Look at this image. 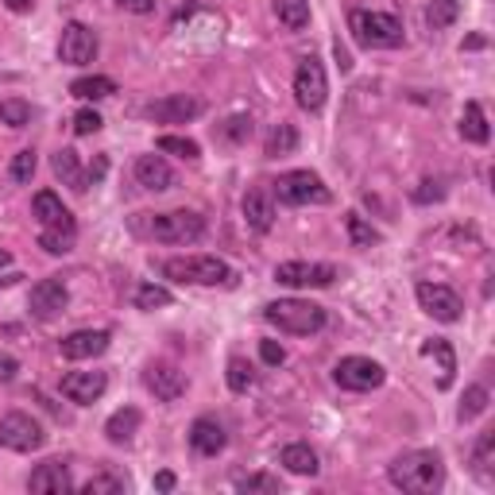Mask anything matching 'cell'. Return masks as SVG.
I'll return each mask as SVG.
<instances>
[{
	"mask_svg": "<svg viewBox=\"0 0 495 495\" xmlns=\"http://www.w3.org/2000/svg\"><path fill=\"white\" fill-rule=\"evenodd\" d=\"M391 484L411 491V495H430L445 484V464H442V453L433 449H414V453H403L391 461Z\"/></svg>",
	"mask_w": 495,
	"mask_h": 495,
	"instance_id": "6da1fadb",
	"label": "cell"
},
{
	"mask_svg": "<svg viewBox=\"0 0 495 495\" xmlns=\"http://www.w3.org/2000/svg\"><path fill=\"white\" fill-rule=\"evenodd\" d=\"M264 317L279 329L290 333V337H310V333L325 329V306L306 302V298H279L264 306Z\"/></svg>",
	"mask_w": 495,
	"mask_h": 495,
	"instance_id": "7a4b0ae2",
	"label": "cell"
},
{
	"mask_svg": "<svg viewBox=\"0 0 495 495\" xmlns=\"http://www.w3.org/2000/svg\"><path fill=\"white\" fill-rule=\"evenodd\" d=\"M163 275L174 283H190V286H232L237 271L217 256H182V259H167Z\"/></svg>",
	"mask_w": 495,
	"mask_h": 495,
	"instance_id": "3957f363",
	"label": "cell"
},
{
	"mask_svg": "<svg viewBox=\"0 0 495 495\" xmlns=\"http://www.w3.org/2000/svg\"><path fill=\"white\" fill-rule=\"evenodd\" d=\"M348 32L360 47L368 51H391V47H403V24L387 12H353L348 16Z\"/></svg>",
	"mask_w": 495,
	"mask_h": 495,
	"instance_id": "277c9868",
	"label": "cell"
},
{
	"mask_svg": "<svg viewBox=\"0 0 495 495\" xmlns=\"http://www.w3.org/2000/svg\"><path fill=\"white\" fill-rule=\"evenodd\" d=\"M275 198L283 206H325L329 201V186L317 179L314 170H286L279 182H275Z\"/></svg>",
	"mask_w": 495,
	"mask_h": 495,
	"instance_id": "5b68a950",
	"label": "cell"
},
{
	"mask_svg": "<svg viewBox=\"0 0 495 495\" xmlns=\"http://www.w3.org/2000/svg\"><path fill=\"white\" fill-rule=\"evenodd\" d=\"M325 97H329V82H325L322 58H317V54H306L302 63H298V70H295V101H298V109L322 112Z\"/></svg>",
	"mask_w": 495,
	"mask_h": 495,
	"instance_id": "8992f818",
	"label": "cell"
},
{
	"mask_svg": "<svg viewBox=\"0 0 495 495\" xmlns=\"http://www.w3.org/2000/svg\"><path fill=\"white\" fill-rule=\"evenodd\" d=\"M206 232V217L194 209H174V213H159L151 221V237L159 244H194Z\"/></svg>",
	"mask_w": 495,
	"mask_h": 495,
	"instance_id": "52a82bcc",
	"label": "cell"
},
{
	"mask_svg": "<svg viewBox=\"0 0 495 495\" xmlns=\"http://www.w3.org/2000/svg\"><path fill=\"white\" fill-rule=\"evenodd\" d=\"M43 442H47V433L32 414L12 411L0 418V445L12 449V453H35V449H43Z\"/></svg>",
	"mask_w": 495,
	"mask_h": 495,
	"instance_id": "ba28073f",
	"label": "cell"
},
{
	"mask_svg": "<svg viewBox=\"0 0 495 495\" xmlns=\"http://www.w3.org/2000/svg\"><path fill=\"white\" fill-rule=\"evenodd\" d=\"M333 380L345 391H375V387H383L387 372H383V364H375L372 356H345L337 368H333Z\"/></svg>",
	"mask_w": 495,
	"mask_h": 495,
	"instance_id": "9c48e42d",
	"label": "cell"
},
{
	"mask_svg": "<svg viewBox=\"0 0 495 495\" xmlns=\"http://www.w3.org/2000/svg\"><path fill=\"white\" fill-rule=\"evenodd\" d=\"M201 112H206V101L194 93H170V97H159L151 105H143V116L155 124H190Z\"/></svg>",
	"mask_w": 495,
	"mask_h": 495,
	"instance_id": "30bf717a",
	"label": "cell"
},
{
	"mask_svg": "<svg viewBox=\"0 0 495 495\" xmlns=\"http://www.w3.org/2000/svg\"><path fill=\"white\" fill-rule=\"evenodd\" d=\"M418 306L426 310L433 322H445V325H453L461 322V314H464V302L453 286H445V283H418Z\"/></svg>",
	"mask_w": 495,
	"mask_h": 495,
	"instance_id": "8fae6325",
	"label": "cell"
},
{
	"mask_svg": "<svg viewBox=\"0 0 495 495\" xmlns=\"http://www.w3.org/2000/svg\"><path fill=\"white\" fill-rule=\"evenodd\" d=\"M101 51L97 43V32L85 24H66L63 27V39H58V58H63L66 66H90Z\"/></svg>",
	"mask_w": 495,
	"mask_h": 495,
	"instance_id": "7c38bea8",
	"label": "cell"
},
{
	"mask_svg": "<svg viewBox=\"0 0 495 495\" xmlns=\"http://www.w3.org/2000/svg\"><path fill=\"white\" fill-rule=\"evenodd\" d=\"M337 279V271L329 264H302V259H290V264L275 267V283L295 286V290H310V286H329Z\"/></svg>",
	"mask_w": 495,
	"mask_h": 495,
	"instance_id": "4fadbf2b",
	"label": "cell"
},
{
	"mask_svg": "<svg viewBox=\"0 0 495 495\" xmlns=\"http://www.w3.org/2000/svg\"><path fill=\"white\" fill-rule=\"evenodd\" d=\"M66 306H70V290L63 279H43L32 286V295H27V310H32L39 322H51V317L66 314Z\"/></svg>",
	"mask_w": 495,
	"mask_h": 495,
	"instance_id": "5bb4252c",
	"label": "cell"
},
{
	"mask_svg": "<svg viewBox=\"0 0 495 495\" xmlns=\"http://www.w3.org/2000/svg\"><path fill=\"white\" fill-rule=\"evenodd\" d=\"M143 387H148L159 403H174L186 395V372H179L167 360H155V364H148V372H143Z\"/></svg>",
	"mask_w": 495,
	"mask_h": 495,
	"instance_id": "9a60e30c",
	"label": "cell"
},
{
	"mask_svg": "<svg viewBox=\"0 0 495 495\" xmlns=\"http://www.w3.org/2000/svg\"><path fill=\"white\" fill-rule=\"evenodd\" d=\"M109 329H78L70 333V337L58 341V353H63L66 360H93L109 348Z\"/></svg>",
	"mask_w": 495,
	"mask_h": 495,
	"instance_id": "2e32d148",
	"label": "cell"
},
{
	"mask_svg": "<svg viewBox=\"0 0 495 495\" xmlns=\"http://www.w3.org/2000/svg\"><path fill=\"white\" fill-rule=\"evenodd\" d=\"M105 387H109L105 372H70V375H63V395L70 403H78V406L97 403L101 395H105Z\"/></svg>",
	"mask_w": 495,
	"mask_h": 495,
	"instance_id": "e0dca14e",
	"label": "cell"
},
{
	"mask_svg": "<svg viewBox=\"0 0 495 495\" xmlns=\"http://www.w3.org/2000/svg\"><path fill=\"white\" fill-rule=\"evenodd\" d=\"M240 209H244V221H248V228H252V232H271V225H275L271 190H264V186H252V190L244 194Z\"/></svg>",
	"mask_w": 495,
	"mask_h": 495,
	"instance_id": "ac0fdd59",
	"label": "cell"
},
{
	"mask_svg": "<svg viewBox=\"0 0 495 495\" xmlns=\"http://www.w3.org/2000/svg\"><path fill=\"white\" fill-rule=\"evenodd\" d=\"M27 488H32L35 495H66V491H74V480H70V469L63 461H47L32 472Z\"/></svg>",
	"mask_w": 495,
	"mask_h": 495,
	"instance_id": "d6986e66",
	"label": "cell"
},
{
	"mask_svg": "<svg viewBox=\"0 0 495 495\" xmlns=\"http://www.w3.org/2000/svg\"><path fill=\"white\" fill-rule=\"evenodd\" d=\"M136 182L143 186V190H170L174 186V170L163 155H140L136 159Z\"/></svg>",
	"mask_w": 495,
	"mask_h": 495,
	"instance_id": "ffe728a7",
	"label": "cell"
},
{
	"mask_svg": "<svg viewBox=\"0 0 495 495\" xmlns=\"http://www.w3.org/2000/svg\"><path fill=\"white\" fill-rule=\"evenodd\" d=\"M32 209H35L39 228H78L74 217H70V209H66L63 201H58V194H51V190H39L35 201H32Z\"/></svg>",
	"mask_w": 495,
	"mask_h": 495,
	"instance_id": "44dd1931",
	"label": "cell"
},
{
	"mask_svg": "<svg viewBox=\"0 0 495 495\" xmlns=\"http://www.w3.org/2000/svg\"><path fill=\"white\" fill-rule=\"evenodd\" d=\"M190 445H194V453H201V457H217L228 445L225 426L217 418H198L190 426Z\"/></svg>",
	"mask_w": 495,
	"mask_h": 495,
	"instance_id": "7402d4cb",
	"label": "cell"
},
{
	"mask_svg": "<svg viewBox=\"0 0 495 495\" xmlns=\"http://www.w3.org/2000/svg\"><path fill=\"white\" fill-rule=\"evenodd\" d=\"M51 167H54L58 179H63V186H70V190H74V194H85V190H90V179H85V174H82V163H78V151H74V148L54 151Z\"/></svg>",
	"mask_w": 495,
	"mask_h": 495,
	"instance_id": "603a6c76",
	"label": "cell"
},
{
	"mask_svg": "<svg viewBox=\"0 0 495 495\" xmlns=\"http://www.w3.org/2000/svg\"><path fill=\"white\" fill-rule=\"evenodd\" d=\"M279 464L286 472H295V476H317V469H322V464H317V453L310 445H302V442H295V445H286L283 453H279Z\"/></svg>",
	"mask_w": 495,
	"mask_h": 495,
	"instance_id": "cb8c5ba5",
	"label": "cell"
},
{
	"mask_svg": "<svg viewBox=\"0 0 495 495\" xmlns=\"http://www.w3.org/2000/svg\"><path fill=\"white\" fill-rule=\"evenodd\" d=\"M136 430H140V411H136V406H124V411H116L105 422V438L112 445H128V442L136 438Z\"/></svg>",
	"mask_w": 495,
	"mask_h": 495,
	"instance_id": "d4e9b609",
	"label": "cell"
},
{
	"mask_svg": "<svg viewBox=\"0 0 495 495\" xmlns=\"http://www.w3.org/2000/svg\"><path fill=\"white\" fill-rule=\"evenodd\" d=\"M461 136L469 143H488V116L480 109V101H469L461 112Z\"/></svg>",
	"mask_w": 495,
	"mask_h": 495,
	"instance_id": "484cf974",
	"label": "cell"
},
{
	"mask_svg": "<svg viewBox=\"0 0 495 495\" xmlns=\"http://www.w3.org/2000/svg\"><path fill=\"white\" fill-rule=\"evenodd\" d=\"M275 16L286 32H302L310 24V0H275Z\"/></svg>",
	"mask_w": 495,
	"mask_h": 495,
	"instance_id": "4316f807",
	"label": "cell"
},
{
	"mask_svg": "<svg viewBox=\"0 0 495 495\" xmlns=\"http://www.w3.org/2000/svg\"><path fill=\"white\" fill-rule=\"evenodd\" d=\"M70 93H74L78 101H105V97L116 93V82L101 78V74H90V78H78L74 85H70Z\"/></svg>",
	"mask_w": 495,
	"mask_h": 495,
	"instance_id": "83f0119b",
	"label": "cell"
},
{
	"mask_svg": "<svg viewBox=\"0 0 495 495\" xmlns=\"http://www.w3.org/2000/svg\"><path fill=\"white\" fill-rule=\"evenodd\" d=\"M74 240H78V228H39V248L51 256L74 252Z\"/></svg>",
	"mask_w": 495,
	"mask_h": 495,
	"instance_id": "f1b7e54d",
	"label": "cell"
},
{
	"mask_svg": "<svg viewBox=\"0 0 495 495\" xmlns=\"http://www.w3.org/2000/svg\"><path fill=\"white\" fill-rule=\"evenodd\" d=\"M295 148H298V132H295V124H275V128H271V136H267L264 155H267V159H279V155H290Z\"/></svg>",
	"mask_w": 495,
	"mask_h": 495,
	"instance_id": "f546056e",
	"label": "cell"
},
{
	"mask_svg": "<svg viewBox=\"0 0 495 495\" xmlns=\"http://www.w3.org/2000/svg\"><path fill=\"white\" fill-rule=\"evenodd\" d=\"M345 228H348V240H353V248H375V244H380V228H372L360 213H348L345 217Z\"/></svg>",
	"mask_w": 495,
	"mask_h": 495,
	"instance_id": "4dcf8cb0",
	"label": "cell"
},
{
	"mask_svg": "<svg viewBox=\"0 0 495 495\" xmlns=\"http://www.w3.org/2000/svg\"><path fill=\"white\" fill-rule=\"evenodd\" d=\"M457 16H461V5H457V0H433V5L426 8L430 32H445L449 24H457Z\"/></svg>",
	"mask_w": 495,
	"mask_h": 495,
	"instance_id": "1f68e13d",
	"label": "cell"
},
{
	"mask_svg": "<svg viewBox=\"0 0 495 495\" xmlns=\"http://www.w3.org/2000/svg\"><path fill=\"white\" fill-rule=\"evenodd\" d=\"M422 353H426V356H438V360H442V387H453L457 356H453V348H449V341H426V345H422Z\"/></svg>",
	"mask_w": 495,
	"mask_h": 495,
	"instance_id": "d6a6232c",
	"label": "cell"
},
{
	"mask_svg": "<svg viewBox=\"0 0 495 495\" xmlns=\"http://www.w3.org/2000/svg\"><path fill=\"white\" fill-rule=\"evenodd\" d=\"M136 310H163V306H170L174 302V295L167 286H155V283H143V286H136Z\"/></svg>",
	"mask_w": 495,
	"mask_h": 495,
	"instance_id": "836d02e7",
	"label": "cell"
},
{
	"mask_svg": "<svg viewBox=\"0 0 495 495\" xmlns=\"http://www.w3.org/2000/svg\"><path fill=\"white\" fill-rule=\"evenodd\" d=\"M0 124H8V128H27L32 124V105L20 97H8V101H0Z\"/></svg>",
	"mask_w": 495,
	"mask_h": 495,
	"instance_id": "e575fe53",
	"label": "cell"
},
{
	"mask_svg": "<svg viewBox=\"0 0 495 495\" xmlns=\"http://www.w3.org/2000/svg\"><path fill=\"white\" fill-rule=\"evenodd\" d=\"M35 167H39L35 151H32V148H24V151H16V159H12V167H8V179L16 182V186H27V182L35 179Z\"/></svg>",
	"mask_w": 495,
	"mask_h": 495,
	"instance_id": "d590c367",
	"label": "cell"
},
{
	"mask_svg": "<svg viewBox=\"0 0 495 495\" xmlns=\"http://www.w3.org/2000/svg\"><path fill=\"white\" fill-rule=\"evenodd\" d=\"M159 151L179 155V159H186V163H198V159H201V148L194 140H186V136H159Z\"/></svg>",
	"mask_w": 495,
	"mask_h": 495,
	"instance_id": "8d00e7d4",
	"label": "cell"
},
{
	"mask_svg": "<svg viewBox=\"0 0 495 495\" xmlns=\"http://www.w3.org/2000/svg\"><path fill=\"white\" fill-rule=\"evenodd\" d=\"M252 383H256V368H252V364H248L244 356H232V360H228V387L237 391V395H244V391L252 387Z\"/></svg>",
	"mask_w": 495,
	"mask_h": 495,
	"instance_id": "74e56055",
	"label": "cell"
},
{
	"mask_svg": "<svg viewBox=\"0 0 495 495\" xmlns=\"http://www.w3.org/2000/svg\"><path fill=\"white\" fill-rule=\"evenodd\" d=\"M491 453H495V430H484L476 449H472V464H476L480 476H491Z\"/></svg>",
	"mask_w": 495,
	"mask_h": 495,
	"instance_id": "f35d334b",
	"label": "cell"
},
{
	"mask_svg": "<svg viewBox=\"0 0 495 495\" xmlns=\"http://www.w3.org/2000/svg\"><path fill=\"white\" fill-rule=\"evenodd\" d=\"M488 387H469L464 391V403H461V422H472L476 414H484L488 411Z\"/></svg>",
	"mask_w": 495,
	"mask_h": 495,
	"instance_id": "ab89813d",
	"label": "cell"
},
{
	"mask_svg": "<svg viewBox=\"0 0 495 495\" xmlns=\"http://www.w3.org/2000/svg\"><path fill=\"white\" fill-rule=\"evenodd\" d=\"M217 136H221L225 143H244L248 136H252V116H228Z\"/></svg>",
	"mask_w": 495,
	"mask_h": 495,
	"instance_id": "60d3db41",
	"label": "cell"
},
{
	"mask_svg": "<svg viewBox=\"0 0 495 495\" xmlns=\"http://www.w3.org/2000/svg\"><path fill=\"white\" fill-rule=\"evenodd\" d=\"M85 495H121L124 491V480L121 476H90L82 484Z\"/></svg>",
	"mask_w": 495,
	"mask_h": 495,
	"instance_id": "b9f144b4",
	"label": "cell"
},
{
	"mask_svg": "<svg viewBox=\"0 0 495 495\" xmlns=\"http://www.w3.org/2000/svg\"><path fill=\"white\" fill-rule=\"evenodd\" d=\"M101 124H105V121H101L97 109H82V112L74 116V132H78V136H93V132H101Z\"/></svg>",
	"mask_w": 495,
	"mask_h": 495,
	"instance_id": "7bdbcfd3",
	"label": "cell"
},
{
	"mask_svg": "<svg viewBox=\"0 0 495 495\" xmlns=\"http://www.w3.org/2000/svg\"><path fill=\"white\" fill-rule=\"evenodd\" d=\"M237 488L240 491H279V480L275 476H244V480H237Z\"/></svg>",
	"mask_w": 495,
	"mask_h": 495,
	"instance_id": "ee69618b",
	"label": "cell"
},
{
	"mask_svg": "<svg viewBox=\"0 0 495 495\" xmlns=\"http://www.w3.org/2000/svg\"><path fill=\"white\" fill-rule=\"evenodd\" d=\"M445 198V190H442V182H422L418 186V190H414V201H418V206H430V201H442Z\"/></svg>",
	"mask_w": 495,
	"mask_h": 495,
	"instance_id": "f6af8a7d",
	"label": "cell"
},
{
	"mask_svg": "<svg viewBox=\"0 0 495 495\" xmlns=\"http://www.w3.org/2000/svg\"><path fill=\"white\" fill-rule=\"evenodd\" d=\"M259 356H264V364H271V368H279L286 360V348L279 341H259Z\"/></svg>",
	"mask_w": 495,
	"mask_h": 495,
	"instance_id": "bcb514c9",
	"label": "cell"
},
{
	"mask_svg": "<svg viewBox=\"0 0 495 495\" xmlns=\"http://www.w3.org/2000/svg\"><path fill=\"white\" fill-rule=\"evenodd\" d=\"M124 12H136V16H143V12H151L155 8V0H116Z\"/></svg>",
	"mask_w": 495,
	"mask_h": 495,
	"instance_id": "7dc6e473",
	"label": "cell"
},
{
	"mask_svg": "<svg viewBox=\"0 0 495 495\" xmlns=\"http://www.w3.org/2000/svg\"><path fill=\"white\" fill-rule=\"evenodd\" d=\"M16 368H20V364L16 360H12V356H0V380H16Z\"/></svg>",
	"mask_w": 495,
	"mask_h": 495,
	"instance_id": "c3c4849f",
	"label": "cell"
},
{
	"mask_svg": "<svg viewBox=\"0 0 495 495\" xmlns=\"http://www.w3.org/2000/svg\"><path fill=\"white\" fill-rule=\"evenodd\" d=\"M333 54H337V66L345 70V74H348V70H353V58H348V51L341 47V39L337 43H333Z\"/></svg>",
	"mask_w": 495,
	"mask_h": 495,
	"instance_id": "681fc988",
	"label": "cell"
},
{
	"mask_svg": "<svg viewBox=\"0 0 495 495\" xmlns=\"http://www.w3.org/2000/svg\"><path fill=\"white\" fill-rule=\"evenodd\" d=\"M155 488H159V491H170V488H174V472H159V476H155Z\"/></svg>",
	"mask_w": 495,
	"mask_h": 495,
	"instance_id": "f907efd6",
	"label": "cell"
},
{
	"mask_svg": "<svg viewBox=\"0 0 495 495\" xmlns=\"http://www.w3.org/2000/svg\"><path fill=\"white\" fill-rule=\"evenodd\" d=\"M12 12H32V0H5Z\"/></svg>",
	"mask_w": 495,
	"mask_h": 495,
	"instance_id": "816d5d0a",
	"label": "cell"
},
{
	"mask_svg": "<svg viewBox=\"0 0 495 495\" xmlns=\"http://www.w3.org/2000/svg\"><path fill=\"white\" fill-rule=\"evenodd\" d=\"M464 47H469V51H480V47H484V35H472L469 43H464Z\"/></svg>",
	"mask_w": 495,
	"mask_h": 495,
	"instance_id": "f5cc1de1",
	"label": "cell"
},
{
	"mask_svg": "<svg viewBox=\"0 0 495 495\" xmlns=\"http://www.w3.org/2000/svg\"><path fill=\"white\" fill-rule=\"evenodd\" d=\"M8 264H12V256L5 252V248H0V267H8Z\"/></svg>",
	"mask_w": 495,
	"mask_h": 495,
	"instance_id": "db71d44e",
	"label": "cell"
}]
</instances>
